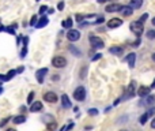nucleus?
Wrapping results in <instances>:
<instances>
[{
    "instance_id": "obj_9",
    "label": "nucleus",
    "mask_w": 155,
    "mask_h": 131,
    "mask_svg": "<svg viewBox=\"0 0 155 131\" xmlns=\"http://www.w3.org/2000/svg\"><path fill=\"white\" fill-rule=\"evenodd\" d=\"M122 5L121 4H117V3H113V4H108L105 8L106 12H118L120 10H121Z\"/></svg>"
},
{
    "instance_id": "obj_53",
    "label": "nucleus",
    "mask_w": 155,
    "mask_h": 131,
    "mask_svg": "<svg viewBox=\"0 0 155 131\" xmlns=\"http://www.w3.org/2000/svg\"><path fill=\"white\" fill-rule=\"evenodd\" d=\"M3 30H4V27H3V26H0V32H3Z\"/></svg>"
},
{
    "instance_id": "obj_24",
    "label": "nucleus",
    "mask_w": 155,
    "mask_h": 131,
    "mask_svg": "<svg viewBox=\"0 0 155 131\" xmlns=\"http://www.w3.org/2000/svg\"><path fill=\"white\" fill-rule=\"evenodd\" d=\"M146 35L148 40H155V30H147Z\"/></svg>"
},
{
    "instance_id": "obj_44",
    "label": "nucleus",
    "mask_w": 155,
    "mask_h": 131,
    "mask_svg": "<svg viewBox=\"0 0 155 131\" xmlns=\"http://www.w3.org/2000/svg\"><path fill=\"white\" fill-rule=\"evenodd\" d=\"M22 71H23V67H19L18 70H16V74H18V72H22Z\"/></svg>"
},
{
    "instance_id": "obj_11",
    "label": "nucleus",
    "mask_w": 155,
    "mask_h": 131,
    "mask_svg": "<svg viewBox=\"0 0 155 131\" xmlns=\"http://www.w3.org/2000/svg\"><path fill=\"white\" fill-rule=\"evenodd\" d=\"M135 93H136V82H135V81H131V83H129V86H128V90H127V94H125V97L129 98V97H132Z\"/></svg>"
},
{
    "instance_id": "obj_19",
    "label": "nucleus",
    "mask_w": 155,
    "mask_h": 131,
    "mask_svg": "<svg viewBox=\"0 0 155 131\" xmlns=\"http://www.w3.org/2000/svg\"><path fill=\"white\" fill-rule=\"evenodd\" d=\"M109 52H110L111 55H122L124 49H122L121 46H111V48L109 49Z\"/></svg>"
},
{
    "instance_id": "obj_25",
    "label": "nucleus",
    "mask_w": 155,
    "mask_h": 131,
    "mask_svg": "<svg viewBox=\"0 0 155 131\" xmlns=\"http://www.w3.org/2000/svg\"><path fill=\"white\" fill-rule=\"evenodd\" d=\"M46 127H48L49 131H54L57 128V124H56V122H50V123H48V126H46Z\"/></svg>"
},
{
    "instance_id": "obj_50",
    "label": "nucleus",
    "mask_w": 155,
    "mask_h": 131,
    "mask_svg": "<svg viewBox=\"0 0 155 131\" xmlns=\"http://www.w3.org/2000/svg\"><path fill=\"white\" fill-rule=\"evenodd\" d=\"M152 60H154V62H155V52H154V53H152Z\"/></svg>"
},
{
    "instance_id": "obj_41",
    "label": "nucleus",
    "mask_w": 155,
    "mask_h": 131,
    "mask_svg": "<svg viewBox=\"0 0 155 131\" xmlns=\"http://www.w3.org/2000/svg\"><path fill=\"white\" fill-rule=\"evenodd\" d=\"M132 45H133V46H139V45H140V38H137V40H136L135 42L132 44Z\"/></svg>"
},
{
    "instance_id": "obj_37",
    "label": "nucleus",
    "mask_w": 155,
    "mask_h": 131,
    "mask_svg": "<svg viewBox=\"0 0 155 131\" xmlns=\"http://www.w3.org/2000/svg\"><path fill=\"white\" fill-rule=\"evenodd\" d=\"M86 72H87V67H83V71L80 70V78H84V76H86Z\"/></svg>"
},
{
    "instance_id": "obj_43",
    "label": "nucleus",
    "mask_w": 155,
    "mask_h": 131,
    "mask_svg": "<svg viewBox=\"0 0 155 131\" xmlns=\"http://www.w3.org/2000/svg\"><path fill=\"white\" fill-rule=\"evenodd\" d=\"M151 127H152V128H155V117L152 119V122H151Z\"/></svg>"
},
{
    "instance_id": "obj_16",
    "label": "nucleus",
    "mask_w": 155,
    "mask_h": 131,
    "mask_svg": "<svg viewBox=\"0 0 155 131\" xmlns=\"http://www.w3.org/2000/svg\"><path fill=\"white\" fill-rule=\"evenodd\" d=\"M127 62H128V64H129V67L133 68L135 67V62H136V55L135 53H129L127 56Z\"/></svg>"
},
{
    "instance_id": "obj_42",
    "label": "nucleus",
    "mask_w": 155,
    "mask_h": 131,
    "mask_svg": "<svg viewBox=\"0 0 155 131\" xmlns=\"http://www.w3.org/2000/svg\"><path fill=\"white\" fill-rule=\"evenodd\" d=\"M27 42H29V38H27V37H23V45H24V46H27Z\"/></svg>"
},
{
    "instance_id": "obj_2",
    "label": "nucleus",
    "mask_w": 155,
    "mask_h": 131,
    "mask_svg": "<svg viewBox=\"0 0 155 131\" xmlns=\"http://www.w3.org/2000/svg\"><path fill=\"white\" fill-rule=\"evenodd\" d=\"M73 98L76 101H84L86 100V89L83 86L76 87L75 92H73Z\"/></svg>"
},
{
    "instance_id": "obj_48",
    "label": "nucleus",
    "mask_w": 155,
    "mask_h": 131,
    "mask_svg": "<svg viewBox=\"0 0 155 131\" xmlns=\"http://www.w3.org/2000/svg\"><path fill=\"white\" fill-rule=\"evenodd\" d=\"M59 79V75H53V81H57Z\"/></svg>"
},
{
    "instance_id": "obj_40",
    "label": "nucleus",
    "mask_w": 155,
    "mask_h": 131,
    "mask_svg": "<svg viewBox=\"0 0 155 131\" xmlns=\"http://www.w3.org/2000/svg\"><path fill=\"white\" fill-rule=\"evenodd\" d=\"M57 8H59V10H60V11H61V10H63V8H64V2H60V3H59V4H57Z\"/></svg>"
},
{
    "instance_id": "obj_12",
    "label": "nucleus",
    "mask_w": 155,
    "mask_h": 131,
    "mask_svg": "<svg viewBox=\"0 0 155 131\" xmlns=\"http://www.w3.org/2000/svg\"><path fill=\"white\" fill-rule=\"evenodd\" d=\"M42 108H44L42 102H41V101H35V102H31L30 111L31 112H40V111H42Z\"/></svg>"
},
{
    "instance_id": "obj_54",
    "label": "nucleus",
    "mask_w": 155,
    "mask_h": 131,
    "mask_svg": "<svg viewBox=\"0 0 155 131\" xmlns=\"http://www.w3.org/2000/svg\"><path fill=\"white\" fill-rule=\"evenodd\" d=\"M121 131H127V130H121Z\"/></svg>"
},
{
    "instance_id": "obj_5",
    "label": "nucleus",
    "mask_w": 155,
    "mask_h": 131,
    "mask_svg": "<svg viewBox=\"0 0 155 131\" xmlns=\"http://www.w3.org/2000/svg\"><path fill=\"white\" fill-rule=\"evenodd\" d=\"M67 38L69 41H78L80 38V32L76 29H69L67 33Z\"/></svg>"
},
{
    "instance_id": "obj_17",
    "label": "nucleus",
    "mask_w": 155,
    "mask_h": 131,
    "mask_svg": "<svg viewBox=\"0 0 155 131\" xmlns=\"http://www.w3.org/2000/svg\"><path fill=\"white\" fill-rule=\"evenodd\" d=\"M61 104L64 108H71V100L67 94H63L61 96Z\"/></svg>"
},
{
    "instance_id": "obj_46",
    "label": "nucleus",
    "mask_w": 155,
    "mask_h": 131,
    "mask_svg": "<svg viewBox=\"0 0 155 131\" xmlns=\"http://www.w3.org/2000/svg\"><path fill=\"white\" fill-rule=\"evenodd\" d=\"M150 89H155V79H154V82H152V85H151V87Z\"/></svg>"
},
{
    "instance_id": "obj_20",
    "label": "nucleus",
    "mask_w": 155,
    "mask_h": 131,
    "mask_svg": "<svg viewBox=\"0 0 155 131\" xmlns=\"http://www.w3.org/2000/svg\"><path fill=\"white\" fill-rule=\"evenodd\" d=\"M12 122L15 123V124H22V123L26 122V116H23V115H18V116H15L12 119Z\"/></svg>"
},
{
    "instance_id": "obj_13",
    "label": "nucleus",
    "mask_w": 155,
    "mask_h": 131,
    "mask_svg": "<svg viewBox=\"0 0 155 131\" xmlns=\"http://www.w3.org/2000/svg\"><path fill=\"white\" fill-rule=\"evenodd\" d=\"M120 12H121L124 16H131L133 14V8L129 7V5H122L121 10H120Z\"/></svg>"
},
{
    "instance_id": "obj_32",
    "label": "nucleus",
    "mask_w": 155,
    "mask_h": 131,
    "mask_svg": "<svg viewBox=\"0 0 155 131\" xmlns=\"http://www.w3.org/2000/svg\"><path fill=\"white\" fill-rule=\"evenodd\" d=\"M89 115H91V116H97L98 115V111L95 108H91V109H89Z\"/></svg>"
},
{
    "instance_id": "obj_36",
    "label": "nucleus",
    "mask_w": 155,
    "mask_h": 131,
    "mask_svg": "<svg viewBox=\"0 0 155 131\" xmlns=\"http://www.w3.org/2000/svg\"><path fill=\"white\" fill-rule=\"evenodd\" d=\"M147 18H148V14H143V15H141V18L139 19V22H141V23H143V22L146 21Z\"/></svg>"
},
{
    "instance_id": "obj_4",
    "label": "nucleus",
    "mask_w": 155,
    "mask_h": 131,
    "mask_svg": "<svg viewBox=\"0 0 155 131\" xmlns=\"http://www.w3.org/2000/svg\"><path fill=\"white\" fill-rule=\"evenodd\" d=\"M89 40H90V42H91V46H92V48L99 49V48H103V45H105V44H103V40H102V38L97 37V35H90Z\"/></svg>"
},
{
    "instance_id": "obj_55",
    "label": "nucleus",
    "mask_w": 155,
    "mask_h": 131,
    "mask_svg": "<svg viewBox=\"0 0 155 131\" xmlns=\"http://www.w3.org/2000/svg\"><path fill=\"white\" fill-rule=\"evenodd\" d=\"M37 2H38V0H37Z\"/></svg>"
},
{
    "instance_id": "obj_51",
    "label": "nucleus",
    "mask_w": 155,
    "mask_h": 131,
    "mask_svg": "<svg viewBox=\"0 0 155 131\" xmlns=\"http://www.w3.org/2000/svg\"><path fill=\"white\" fill-rule=\"evenodd\" d=\"M152 25H154V26H155V16H154V18H152Z\"/></svg>"
},
{
    "instance_id": "obj_7",
    "label": "nucleus",
    "mask_w": 155,
    "mask_h": 131,
    "mask_svg": "<svg viewBox=\"0 0 155 131\" xmlns=\"http://www.w3.org/2000/svg\"><path fill=\"white\" fill-rule=\"evenodd\" d=\"M44 100L45 101H48V102H56L57 100H59V97H57V94L56 93H53V92H48V93H45L44 94Z\"/></svg>"
},
{
    "instance_id": "obj_39",
    "label": "nucleus",
    "mask_w": 155,
    "mask_h": 131,
    "mask_svg": "<svg viewBox=\"0 0 155 131\" xmlns=\"http://www.w3.org/2000/svg\"><path fill=\"white\" fill-rule=\"evenodd\" d=\"M71 128H73V123H71V124H68L67 127H64V130H63V131H69Z\"/></svg>"
},
{
    "instance_id": "obj_38",
    "label": "nucleus",
    "mask_w": 155,
    "mask_h": 131,
    "mask_svg": "<svg viewBox=\"0 0 155 131\" xmlns=\"http://www.w3.org/2000/svg\"><path fill=\"white\" fill-rule=\"evenodd\" d=\"M103 22H105V18H98L97 21L94 22V23H95V25H99V23H103Z\"/></svg>"
},
{
    "instance_id": "obj_47",
    "label": "nucleus",
    "mask_w": 155,
    "mask_h": 131,
    "mask_svg": "<svg viewBox=\"0 0 155 131\" xmlns=\"http://www.w3.org/2000/svg\"><path fill=\"white\" fill-rule=\"evenodd\" d=\"M106 2H109V0H98V3H101V4H102V3H106Z\"/></svg>"
},
{
    "instance_id": "obj_33",
    "label": "nucleus",
    "mask_w": 155,
    "mask_h": 131,
    "mask_svg": "<svg viewBox=\"0 0 155 131\" xmlns=\"http://www.w3.org/2000/svg\"><path fill=\"white\" fill-rule=\"evenodd\" d=\"M35 23H37V15H33L31 19H30V25H31V26H35Z\"/></svg>"
},
{
    "instance_id": "obj_14",
    "label": "nucleus",
    "mask_w": 155,
    "mask_h": 131,
    "mask_svg": "<svg viewBox=\"0 0 155 131\" xmlns=\"http://www.w3.org/2000/svg\"><path fill=\"white\" fill-rule=\"evenodd\" d=\"M150 87H147V86H140L137 89V96L139 97H146V96H148L150 94Z\"/></svg>"
},
{
    "instance_id": "obj_30",
    "label": "nucleus",
    "mask_w": 155,
    "mask_h": 131,
    "mask_svg": "<svg viewBox=\"0 0 155 131\" xmlns=\"http://www.w3.org/2000/svg\"><path fill=\"white\" fill-rule=\"evenodd\" d=\"M38 12H40L41 15H44L45 12H48V7H46V5H41V8H40V11H38Z\"/></svg>"
},
{
    "instance_id": "obj_23",
    "label": "nucleus",
    "mask_w": 155,
    "mask_h": 131,
    "mask_svg": "<svg viewBox=\"0 0 155 131\" xmlns=\"http://www.w3.org/2000/svg\"><path fill=\"white\" fill-rule=\"evenodd\" d=\"M15 75H16V70H10L7 72V75H5V81H10V79H12Z\"/></svg>"
},
{
    "instance_id": "obj_3",
    "label": "nucleus",
    "mask_w": 155,
    "mask_h": 131,
    "mask_svg": "<svg viewBox=\"0 0 155 131\" xmlns=\"http://www.w3.org/2000/svg\"><path fill=\"white\" fill-rule=\"evenodd\" d=\"M52 66L56 68H64L67 66V59L63 56H56L52 59Z\"/></svg>"
},
{
    "instance_id": "obj_10",
    "label": "nucleus",
    "mask_w": 155,
    "mask_h": 131,
    "mask_svg": "<svg viewBox=\"0 0 155 131\" xmlns=\"http://www.w3.org/2000/svg\"><path fill=\"white\" fill-rule=\"evenodd\" d=\"M121 25H122V21L120 18H113V19H110V21L108 22V27H109V29H116V27L121 26Z\"/></svg>"
},
{
    "instance_id": "obj_6",
    "label": "nucleus",
    "mask_w": 155,
    "mask_h": 131,
    "mask_svg": "<svg viewBox=\"0 0 155 131\" xmlns=\"http://www.w3.org/2000/svg\"><path fill=\"white\" fill-rule=\"evenodd\" d=\"M154 104H155V96L148 94V96H146V97L143 98V101H140V102H139V105H147V106H150V105H154Z\"/></svg>"
},
{
    "instance_id": "obj_8",
    "label": "nucleus",
    "mask_w": 155,
    "mask_h": 131,
    "mask_svg": "<svg viewBox=\"0 0 155 131\" xmlns=\"http://www.w3.org/2000/svg\"><path fill=\"white\" fill-rule=\"evenodd\" d=\"M48 74V68H40V70L35 72V76H37V81L38 83H42L44 82V78H45V75Z\"/></svg>"
},
{
    "instance_id": "obj_49",
    "label": "nucleus",
    "mask_w": 155,
    "mask_h": 131,
    "mask_svg": "<svg viewBox=\"0 0 155 131\" xmlns=\"http://www.w3.org/2000/svg\"><path fill=\"white\" fill-rule=\"evenodd\" d=\"M5 131H16V130H14V128H7Z\"/></svg>"
},
{
    "instance_id": "obj_27",
    "label": "nucleus",
    "mask_w": 155,
    "mask_h": 131,
    "mask_svg": "<svg viewBox=\"0 0 155 131\" xmlns=\"http://www.w3.org/2000/svg\"><path fill=\"white\" fill-rule=\"evenodd\" d=\"M42 120H44V122H46V123L54 122V120H53V116H52V115H45V116L42 117Z\"/></svg>"
},
{
    "instance_id": "obj_35",
    "label": "nucleus",
    "mask_w": 155,
    "mask_h": 131,
    "mask_svg": "<svg viewBox=\"0 0 155 131\" xmlns=\"http://www.w3.org/2000/svg\"><path fill=\"white\" fill-rule=\"evenodd\" d=\"M101 56H102L101 53H95V56H91V60H92V62H95V60L101 59Z\"/></svg>"
},
{
    "instance_id": "obj_34",
    "label": "nucleus",
    "mask_w": 155,
    "mask_h": 131,
    "mask_svg": "<svg viewBox=\"0 0 155 131\" xmlns=\"http://www.w3.org/2000/svg\"><path fill=\"white\" fill-rule=\"evenodd\" d=\"M10 119H11V117H5V119H3V120H2V123H0V127H4V126L7 124L8 122H10Z\"/></svg>"
},
{
    "instance_id": "obj_52",
    "label": "nucleus",
    "mask_w": 155,
    "mask_h": 131,
    "mask_svg": "<svg viewBox=\"0 0 155 131\" xmlns=\"http://www.w3.org/2000/svg\"><path fill=\"white\" fill-rule=\"evenodd\" d=\"M3 93V87H2V85H0V94Z\"/></svg>"
},
{
    "instance_id": "obj_1",
    "label": "nucleus",
    "mask_w": 155,
    "mask_h": 131,
    "mask_svg": "<svg viewBox=\"0 0 155 131\" xmlns=\"http://www.w3.org/2000/svg\"><path fill=\"white\" fill-rule=\"evenodd\" d=\"M129 29H131V32L135 33V34L139 37V35L143 33V23H141V22H139V21H133V22H131Z\"/></svg>"
},
{
    "instance_id": "obj_18",
    "label": "nucleus",
    "mask_w": 155,
    "mask_h": 131,
    "mask_svg": "<svg viewBox=\"0 0 155 131\" xmlns=\"http://www.w3.org/2000/svg\"><path fill=\"white\" fill-rule=\"evenodd\" d=\"M141 5H143V0H131L129 7H132L133 10H137V8H140Z\"/></svg>"
},
{
    "instance_id": "obj_26",
    "label": "nucleus",
    "mask_w": 155,
    "mask_h": 131,
    "mask_svg": "<svg viewBox=\"0 0 155 131\" xmlns=\"http://www.w3.org/2000/svg\"><path fill=\"white\" fill-rule=\"evenodd\" d=\"M69 51L72 52V53L75 55V56H80V55H82V53H80V51H79V49H76L73 45H71V46H69Z\"/></svg>"
},
{
    "instance_id": "obj_15",
    "label": "nucleus",
    "mask_w": 155,
    "mask_h": 131,
    "mask_svg": "<svg viewBox=\"0 0 155 131\" xmlns=\"http://www.w3.org/2000/svg\"><path fill=\"white\" fill-rule=\"evenodd\" d=\"M48 18H46V16H41V19H38V22L37 23H35V27H37V29H41V27H45L46 25H48Z\"/></svg>"
},
{
    "instance_id": "obj_21",
    "label": "nucleus",
    "mask_w": 155,
    "mask_h": 131,
    "mask_svg": "<svg viewBox=\"0 0 155 131\" xmlns=\"http://www.w3.org/2000/svg\"><path fill=\"white\" fill-rule=\"evenodd\" d=\"M72 25H73V22L71 18H67L65 21H63V27L64 29H72Z\"/></svg>"
},
{
    "instance_id": "obj_22",
    "label": "nucleus",
    "mask_w": 155,
    "mask_h": 131,
    "mask_svg": "<svg viewBox=\"0 0 155 131\" xmlns=\"http://www.w3.org/2000/svg\"><path fill=\"white\" fill-rule=\"evenodd\" d=\"M150 116H151V115H150L148 112H144V113L140 116V119H139V122H140V124H146V123H147V120L150 119Z\"/></svg>"
},
{
    "instance_id": "obj_31",
    "label": "nucleus",
    "mask_w": 155,
    "mask_h": 131,
    "mask_svg": "<svg viewBox=\"0 0 155 131\" xmlns=\"http://www.w3.org/2000/svg\"><path fill=\"white\" fill-rule=\"evenodd\" d=\"M26 55H27V46L23 45V49L21 51V57L23 59V57H26Z\"/></svg>"
},
{
    "instance_id": "obj_45",
    "label": "nucleus",
    "mask_w": 155,
    "mask_h": 131,
    "mask_svg": "<svg viewBox=\"0 0 155 131\" xmlns=\"http://www.w3.org/2000/svg\"><path fill=\"white\" fill-rule=\"evenodd\" d=\"M48 12H49V14H53L54 10H53V8H48Z\"/></svg>"
},
{
    "instance_id": "obj_29",
    "label": "nucleus",
    "mask_w": 155,
    "mask_h": 131,
    "mask_svg": "<svg viewBox=\"0 0 155 131\" xmlns=\"http://www.w3.org/2000/svg\"><path fill=\"white\" fill-rule=\"evenodd\" d=\"M4 30H5V32H7V33H10V34H16V33H15V30H14V26H12V27H11V26L4 27Z\"/></svg>"
},
{
    "instance_id": "obj_28",
    "label": "nucleus",
    "mask_w": 155,
    "mask_h": 131,
    "mask_svg": "<svg viewBox=\"0 0 155 131\" xmlns=\"http://www.w3.org/2000/svg\"><path fill=\"white\" fill-rule=\"evenodd\" d=\"M33 98H34V92H30L29 96H27V104H31L33 102Z\"/></svg>"
}]
</instances>
